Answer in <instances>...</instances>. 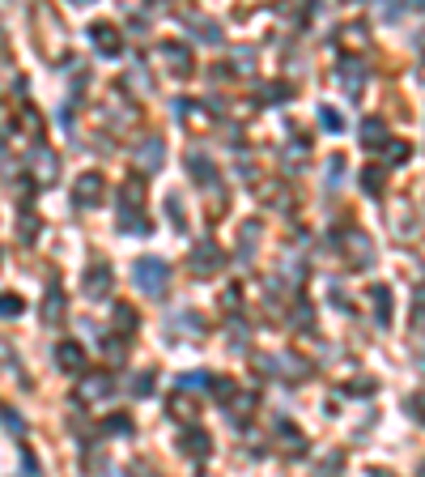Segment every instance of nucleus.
<instances>
[{
    "label": "nucleus",
    "mask_w": 425,
    "mask_h": 477,
    "mask_svg": "<svg viewBox=\"0 0 425 477\" xmlns=\"http://www.w3.org/2000/svg\"><path fill=\"white\" fill-rule=\"evenodd\" d=\"M166 277V264L162 260H136V282H140V290H149V294H162V282Z\"/></svg>",
    "instance_id": "obj_1"
},
{
    "label": "nucleus",
    "mask_w": 425,
    "mask_h": 477,
    "mask_svg": "<svg viewBox=\"0 0 425 477\" xmlns=\"http://www.w3.org/2000/svg\"><path fill=\"white\" fill-rule=\"evenodd\" d=\"M98 196H102V175H81L77 188H72V200L77 205H94Z\"/></svg>",
    "instance_id": "obj_2"
},
{
    "label": "nucleus",
    "mask_w": 425,
    "mask_h": 477,
    "mask_svg": "<svg viewBox=\"0 0 425 477\" xmlns=\"http://www.w3.org/2000/svg\"><path fill=\"white\" fill-rule=\"evenodd\" d=\"M55 358H60V367H64V371H81V363H85V358H81V350H77L72 341H64Z\"/></svg>",
    "instance_id": "obj_3"
},
{
    "label": "nucleus",
    "mask_w": 425,
    "mask_h": 477,
    "mask_svg": "<svg viewBox=\"0 0 425 477\" xmlns=\"http://www.w3.org/2000/svg\"><path fill=\"white\" fill-rule=\"evenodd\" d=\"M362 141H366L370 149L387 145V141H383V119H366V124H362Z\"/></svg>",
    "instance_id": "obj_4"
},
{
    "label": "nucleus",
    "mask_w": 425,
    "mask_h": 477,
    "mask_svg": "<svg viewBox=\"0 0 425 477\" xmlns=\"http://www.w3.org/2000/svg\"><path fill=\"white\" fill-rule=\"evenodd\" d=\"M94 38H98V47H102L106 55H115V51H119V38H115V30H111V26H94Z\"/></svg>",
    "instance_id": "obj_5"
},
{
    "label": "nucleus",
    "mask_w": 425,
    "mask_h": 477,
    "mask_svg": "<svg viewBox=\"0 0 425 477\" xmlns=\"http://www.w3.org/2000/svg\"><path fill=\"white\" fill-rule=\"evenodd\" d=\"M187 452H192V456L209 452V439H200V435H187Z\"/></svg>",
    "instance_id": "obj_6"
},
{
    "label": "nucleus",
    "mask_w": 425,
    "mask_h": 477,
    "mask_svg": "<svg viewBox=\"0 0 425 477\" xmlns=\"http://www.w3.org/2000/svg\"><path fill=\"white\" fill-rule=\"evenodd\" d=\"M404 154H409V149H404V145H387V158H392V162H400V158H404Z\"/></svg>",
    "instance_id": "obj_7"
}]
</instances>
